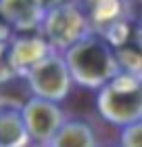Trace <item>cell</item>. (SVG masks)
Wrapping results in <instances>:
<instances>
[{"label":"cell","mask_w":142,"mask_h":147,"mask_svg":"<svg viewBox=\"0 0 142 147\" xmlns=\"http://www.w3.org/2000/svg\"><path fill=\"white\" fill-rule=\"evenodd\" d=\"M63 61L69 71V78L88 88L103 86L119 74L113 46L105 38L94 34H86L77 42L67 46Z\"/></svg>","instance_id":"cell-1"},{"label":"cell","mask_w":142,"mask_h":147,"mask_svg":"<svg viewBox=\"0 0 142 147\" xmlns=\"http://www.w3.org/2000/svg\"><path fill=\"white\" fill-rule=\"evenodd\" d=\"M100 88L103 90L98 97V109L107 120L125 126L140 122V113H142L140 76L117 74Z\"/></svg>","instance_id":"cell-2"},{"label":"cell","mask_w":142,"mask_h":147,"mask_svg":"<svg viewBox=\"0 0 142 147\" xmlns=\"http://www.w3.org/2000/svg\"><path fill=\"white\" fill-rule=\"evenodd\" d=\"M40 25L44 28V34L50 40V44L59 49H67L86 34H90V25H88L84 13L75 4L67 2L46 11Z\"/></svg>","instance_id":"cell-3"},{"label":"cell","mask_w":142,"mask_h":147,"mask_svg":"<svg viewBox=\"0 0 142 147\" xmlns=\"http://www.w3.org/2000/svg\"><path fill=\"white\" fill-rule=\"evenodd\" d=\"M27 78L36 97L48 99V101L65 99L71 86V78L65 67V61L57 55H50V53H46L42 59H38L27 69Z\"/></svg>","instance_id":"cell-4"},{"label":"cell","mask_w":142,"mask_h":147,"mask_svg":"<svg viewBox=\"0 0 142 147\" xmlns=\"http://www.w3.org/2000/svg\"><path fill=\"white\" fill-rule=\"evenodd\" d=\"M21 116L27 137L38 143L50 141V137L61 126V109L55 105V101L42 97H31L21 107Z\"/></svg>","instance_id":"cell-5"},{"label":"cell","mask_w":142,"mask_h":147,"mask_svg":"<svg viewBox=\"0 0 142 147\" xmlns=\"http://www.w3.org/2000/svg\"><path fill=\"white\" fill-rule=\"evenodd\" d=\"M0 17L6 25L27 32L36 30L42 23L44 11L38 6L36 0H0Z\"/></svg>","instance_id":"cell-6"},{"label":"cell","mask_w":142,"mask_h":147,"mask_svg":"<svg viewBox=\"0 0 142 147\" xmlns=\"http://www.w3.org/2000/svg\"><path fill=\"white\" fill-rule=\"evenodd\" d=\"M27 130L23 124L21 107L13 103H0V147H23L27 143Z\"/></svg>","instance_id":"cell-7"},{"label":"cell","mask_w":142,"mask_h":147,"mask_svg":"<svg viewBox=\"0 0 142 147\" xmlns=\"http://www.w3.org/2000/svg\"><path fill=\"white\" fill-rule=\"evenodd\" d=\"M50 147H94L92 128L84 122L63 124L50 137Z\"/></svg>","instance_id":"cell-8"},{"label":"cell","mask_w":142,"mask_h":147,"mask_svg":"<svg viewBox=\"0 0 142 147\" xmlns=\"http://www.w3.org/2000/svg\"><path fill=\"white\" fill-rule=\"evenodd\" d=\"M123 147H142V126L140 122L127 124L123 132Z\"/></svg>","instance_id":"cell-9"},{"label":"cell","mask_w":142,"mask_h":147,"mask_svg":"<svg viewBox=\"0 0 142 147\" xmlns=\"http://www.w3.org/2000/svg\"><path fill=\"white\" fill-rule=\"evenodd\" d=\"M36 2H38L40 9L46 13V11H50V9H55V6H59V4H63L65 0H36Z\"/></svg>","instance_id":"cell-10"},{"label":"cell","mask_w":142,"mask_h":147,"mask_svg":"<svg viewBox=\"0 0 142 147\" xmlns=\"http://www.w3.org/2000/svg\"><path fill=\"white\" fill-rule=\"evenodd\" d=\"M98 2H100V0H86V4H88V6H90V9H92V6H94V4H98Z\"/></svg>","instance_id":"cell-11"}]
</instances>
